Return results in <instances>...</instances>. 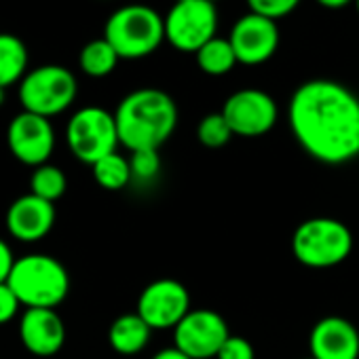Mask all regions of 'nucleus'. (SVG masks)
<instances>
[{"mask_svg":"<svg viewBox=\"0 0 359 359\" xmlns=\"http://www.w3.org/2000/svg\"><path fill=\"white\" fill-rule=\"evenodd\" d=\"M287 123L300 148L325 165L359 156V97L338 81L311 79L290 97Z\"/></svg>","mask_w":359,"mask_h":359,"instance_id":"obj_1","label":"nucleus"},{"mask_svg":"<svg viewBox=\"0 0 359 359\" xmlns=\"http://www.w3.org/2000/svg\"><path fill=\"white\" fill-rule=\"evenodd\" d=\"M114 121L118 142L129 152L158 150L177 127V106L167 91L142 87L118 102Z\"/></svg>","mask_w":359,"mask_h":359,"instance_id":"obj_2","label":"nucleus"},{"mask_svg":"<svg viewBox=\"0 0 359 359\" xmlns=\"http://www.w3.org/2000/svg\"><path fill=\"white\" fill-rule=\"evenodd\" d=\"M7 285L26 309H57L70 294V273L55 256L34 252L15 260Z\"/></svg>","mask_w":359,"mask_h":359,"instance_id":"obj_3","label":"nucleus"},{"mask_svg":"<svg viewBox=\"0 0 359 359\" xmlns=\"http://www.w3.org/2000/svg\"><path fill=\"white\" fill-rule=\"evenodd\" d=\"M104 39L121 60L152 55L165 41V18L148 5L118 7L104 26Z\"/></svg>","mask_w":359,"mask_h":359,"instance_id":"obj_4","label":"nucleus"},{"mask_svg":"<svg viewBox=\"0 0 359 359\" xmlns=\"http://www.w3.org/2000/svg\"><path fill=\"white\" fill-rule=\"evenodd\" d=\"M353 252L351 229L336 218H309L292 235V254L306 269H334Z\"/></svg>","mask_w":359,"mask_h":359,"instance_id":"obj_5","label":"nucleus"},{"mask_svg":"<svg viewBox=\"0 0 359 359\" xmlns=\"http://www.w3.org/2000/svg\"><path fill=\"white\" fill-rule=\"evenodd\" d=\"M79 95V81L72 70L60 64H45L28 70L18 85L22 110L53 118L66 112Z\"/></svg>","mask_w":359,"mask_h":359,"instance_id":"obj_6","label":"nucleus"},{"mask_svg":"<svg viewBox=\"0 0 359 359\" xmlns=\"http://www.w3.org/2000/svg\"><path fill=\"white\" fill-rule=\"evenodd\" d=\"M66 144L74 158L95 165L100 158L116 152L121 146L114 112L102 106L79 108L66 125Z\"/></svg>","mask_w":359,"mask_h":359,"instance_id":"obj_7","label":"nucleus"},{"mask_svg":"<svg viewBox=\"0 0 359 359\" xmlns=\"http://www.w3.org/2000/svg\"><path fill=\"white\" fill-rule=\"evenodd\" d=\"M218 11L210 0H175L165 15V41L182 53H197L216 39Z\"/></svg>","mask_w":359,"mask_h":359,"instance_id":"obj_8","label":"nucleus"},{"mask_svg":"<svg viewBox=\"0 0 359 359\" xmlns=\"http://www.w3.org/2000/svg\"><path fill=\"white\" fill-rule=\"evenodd\" d=\"M171 332L173 346L191 359H216L231 338L226 319L212 309H193Z\"/></svg>","mask_w":359,"mask_h":359,"instance_id":"obj_9","label":"nucleus"},{"mask_svg":"<svg viewBox=\"0 0 359 359\" xmlns=\"http://www.w3.org/2000/svg\"><path fill=\"white\" fill-rule=\"evenodd\" d=\"M191 311L193 306L189 287L182 281L169 277L148 283L140 292L135 304V313L150 325L152 332L173 330Z\"/></svg>","mask_w":359,"mask_h":359,"instance_id":"obj_10","label":"nucleus"},{"mask_svg":"<svg viewBox=\"0 0 359 359\" xmlns=\"http://www.w3.org/2000/svg\"><path fill=\"white\" fill-rule=\"evenodd\" d=\"M220 112L239 137L266 135L279 118V108L273 95L256 87L231 93Z\"/></svg>","mask_w":359,"mask_h":359,"instance_id":"obj_11","label":"nucleus"},{"mask_svg":"<svg viewBox=\"0 0 359 359\" xmlns=\"http://www.w3.org/2000/svg\"><path fill=\"white\" fill-rule=\"evenodd\" d=\"M7 146L13 158H18L26 167H41L49 163L55 150V129L51 118L18 112L7 127Z\"/></svg>","mask_w":359,"mask_h":359,"instance_id":"obj_12","label":"nucleus"},{"mask_svg":"<svg viewBox=\"0 0 359 359\" xmlns=\"http://www.w3.org/2000/svg\"><path fill=\"white\" fill-rule=\"evenodd\" d=\"M229 41L241 66H262L277 53L281 34L277 22L256 13H245L233 24Z\"/></svg>","mask_w":359,"mask_h":359,"instance_id":"obj_13","label":"nucleus"},{"mask_svg":"<svg viewBox=\"0 0 359 359\" xmlns=\"http://www.w3.org/2000/svg\"><path fill=\"white\" fill-rule=\"evenodd\" d=\"M55 203L45 201L32 193L18 197L5 216L7 233L20 243H36L45 239L55 226Z\"/></svg>","mask_w":359,"mask_h":359,"instance_id":"obj_14","label":"nucleus"},{"mask_svg":"<svg viewBox=\"0 0 359 359\" xmlns=\"http://www.w3.org/2000/svg\"><path fill=\"white\" fill-rule=\"evenodd\" d=\"M18 334L24 348L36 357H53L66 344V323L55 309H26Z\"/></svg>","mask_w":359,"mask_h":359,"instance_id":"obj_15","label":"nucleus"},{"mask_svg":"<svg viewBox=\"0 0 359 359\" xmlns=\"http://www.w3.org/2000/svg\"><path fill=\"white\" fill-rule=\"evenodd\" d=\"M313 359H359V330L344 317H321L309 334Z\"/></svg>","mask_w":359,"mask_h":359,"instance_id":"obj_16","label":"nucleus"},{"mask_svg":"<svg viewBox=\"0 0 359 359\" xmlns=\"http://www.w3.org/2000/svg\"><path fill=\"white\" fill-rule=\"evenodd\" d=\"M152 330L137 313L116 317L108 330V342L118 355H137L150 342Z\"/></svg>","mask_w":359,"mask_h":359,"instance_id":"obj_17","label":"nucleus"},{"mask_svg":"<svg viewBox=\"0 0 359 359\" xmlns=\"http://www.w3.org/2000/svg\"><path fill=\"white\" fill-rule=\"evenodd\" d=\"M30 53L26 43L9 32H0V87L20 85L28 74Z\"/></svg>","mask_w":359,"mask_h":359,"instance_id":"obj_18","label":"nucleus"},{"mask_svg":"<svg viewBox=\"0 0 359 359\" xmlns=\"http://www.w3.org/2000/svg\"><path fill=\"white\" fill-rule=\"evenodd\" d=\"M118 62H121L118 53L104 36L89 41L79 53L81 72L91 79H104V76L112 74L116 70Z\"/></svg>","mask_w":359,"mask_h":359,"instance_id":"obj_19","label":"nucleus"},{"mask_svg":"<svg viewBox=\"0 0 359 359\" xmlns=\"http://www.w3.org/2000/svg\"><path fill=\"white\" fill-rule=\"evenodd\" d=\"M195 60H197L199 70L210 76H224L239 64L231 41L220 39V36H216L208 45H203L195 53Z\"/></svg>","mask_w":359,"mask_h":359,"instance_id":"obj_20","label":"nucleus"},{"mask_svg":"<svg viewBox=\"0 0 359 359\" xmlns=\"http://www.w3.org/2000/svg\"><path fill=\"white\" fill-rule=\"evenodd\" d=\"M93 169V177L95 182L104 189V191H110V193H116V191H123L127 184L133 182L131 177V165H129V158L123 156L118 150L100 158L95 165H91Z\"/></svg>","mask_w":359,"mask_h":359,"instance_id":"obj_21","label":"nucleus"},{"mask_svg":"<svg viewBox=\"0 0 359 359\" xmlns=\"http://www.w3.org/2000/svg\"><path fill=\"white\" fill-rule=\"evenodd\" d=\"M68 189V177L64 169H60L53 163H45L36 167L30 175V193L45 199V201H60L66 195Z\"/></svg>","mask_w":359,"mask_h":359,"instance_id":"obj_22","label":"nucleus"},{"mask_svg":"<svg viewBox=\"0 0 359 359\" xmlns=\"http://www.w3.org/2000/svg\"><path fill=\"white\" fill-rule=\"evenodd\" d=\"M235 137L231 125L222 116V112L205 114L197 125V140L205 148H222Z\"/></svg>","mask_w":359,"mask_h":359,"instance_id":"obj_23","label":"nucleus"},{"mask_svg":"<svg viewBox=\"0 0 359 359\" xmlns=\"http://www.w3.org/2000/svg\"><path fill=\"white\" fill-rule=\"evenodd\" d=\"M133 182L148 184L161 173V154L158 150H137L129 154Z\"/></svg>","mask_w":359,"mask_h":359,"instance_id":"obj_24","label":"nucleus"},{"mask_svg":"<svg viewBox=\"0 0 359 359\" xmlns=\"http://www.w3.org/2000/svg\"><path fill=\"white\" fill-rule=\"evenodd\" d=\"M245 3L250 7V13L277 22V20L292 15L298 9L300 0H245Z\"/></svg>","mask_w":359,"mask_h":359,"instance_id":"obj_25","label":"nucleus"},{"mask_svg":"<svg viewBox=\"0 0 359 359\" xmlns=\"http://www.w3.org/2000/svg\"><path fill=\"white\" fill-rule=\"evenodd\" d=\"M216 359H256V348L248 338L231 334Z\"/></svg>","mask_w":359,"mask_h":359,"instance_id":"obj_26","label":"nucleus"},{"mask_svg":"<svg viewBox=\"0 0 359 359\" xmlns=\"http://www.w3.org/2000/svg\"><path fill=\"white\" fill-rule=\"evenodd\" d=\"M22 311V302L15 296V292L7 285L0 283V325L11 323Z\"/></svg>","mask_w":359,"mask_h":359,"instance_id":"obj_27","label":"nucleus"},{"mask_svg":"<svg viewBox=\"0 0 359 359\" xmlns=\"http://www.w3.org/2000/svg\"><path fill=\"white\" fill-rule=\"evenodd\" d=\"M15 254H13V248L7 239L0 237V283H7L11 271H13V264H15Z\"/></svg>","mask_w":359,"mask_h":359,"instance_id":"obj_28","label":"nucleus"},{"mask_svg":"<svg viewBox=\"0 0 359 359\" xmlns=\"http://www.w3.org/2000/svg\"><path fill=\"white\" fill-rule=\"evenodd\" d=\"M150 359H191L189 355H184L182 351H177L175 346H167V348H161L158 353H154V357Z\"/></svg>","mask_w":359,"mask_h":359,"instance_id":"obj_29","label":"nucleus"},{"mask_svg":"<svg viewBox=\"0 0 359 359\" xmlns=\"http://www.w3.org/2000/svg\"><path fill=\"white\" fill-rule=\"evenodd\" d=\"M315 3L325 9H344L346 5L355 3V0H315Z\"/></svg>","mask_w":359,"mask_h":359,"instance_id":"obj_30","label":"nucleus"},{"mask_svg":"<svg viewBox=\"0 0 359 359\" xmlns=\"http://www.w3.org/2000/svg\"><path fill=\"white\" fill-rule=\"evenodd\" d=\"M5 100H7V89H3V87H0V106L5 104Z\"/></svg>","mask_w":359,"mask_h":359,"instance_id":"obj_31","label":"nucleus"},{"mask_svg":"<svg viewBox=\"0 0 359 359\" xmlns=\"http://www.w3.org/2000/svg\"><path fill=\"white\" fill-rule=\"evenodd\" d=\"M355 7H357V15H359V0H355Z\"/></svg>","mask_w":359,"mask_h":359,"instance_id":"obj_32","label":"nucleus"},{"mask_svg":"<svg viewBox=\"0 0 359 359\" xmlns=\"http://www.w3.org/2000/svg\"><path fill=\"white\" fill-rule=\"evenodd\" d=\"M210 3H214V5H216V3H220V0H210Z\"/></svg>","mask_w":359,"mask_h":359,"instance_id":"obj_33","label":"nucleus"},{"mask_svg":"<svg viewBox=\"0 0 359 359\" xmlns=\"http://www.w3.org/2000/svg\"><path fill=\"white\" fill-rule=\"evenodd\" d=\"M304 359H313V357H311V355H309V357H304Z\"/></svg>","mask_w":359,"mask_h":359,"instance_id":"obj_34","label":"nucleus"}]
</instances>
